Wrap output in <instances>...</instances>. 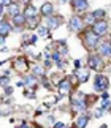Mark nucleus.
Here are the masks:
<instances>
[{"label":"nucleus","mask_w":111,"mask_h":128,"mask_svg":"<svg viewBox=\"0 0 111 128\" xmlns=\"http://www.w3.org/2000/svg\"><path fill=\"white\" fill-rule=\"evenodd\" d=\"M72 104L73 108L76 111H84L86 109V95L81 92H78V93H75V95H72Z\"/></svg>","instance_id":"2"},{"label":"nucleus","mask_w":111,"mask_h":128,"mask_svg":"<svg viewBox=\"0 0 111 128\" xmlns=\"http://www.w3.org/2000/svg\"><path fill=\"white\" fill-rule=\"evenodd\" d=\"M108 96H109L108 92H103V93H102V98H103V100H108Z\"/></svg>","instance_id":"34"},{"label":"nucleus","mask_w":111,"mask_h":128,"mask_svg":"<svg viewBox=\"0 0 111 128\" xmlns=\"http://www.w3.org/2000/svg\"><path fill=\"white\" fill-rule=\"evenodd\" d=\"M40 11H41L43 16H46V18H51L52 16V13H54V5L51 2H44L41 5V8H40Z\"/></svg>","instance_id":"10"},{"label":"nucleus","mask_w":111,"mask_h":128,"mask_svg":"<svg viewBox=\"0 0 111 128\" xmlns=\"http://www.w3.org/2000/svg\"><path fill=\"white\" fill-rule=\"evenodd\" d=\"M109 71H111V66H109Z\"/></svg>","instance_id":"39"},{"label":"nucleus","mask_w":111,"mask_h":128,"mask_svg":"<svg viewBox=\"0 0 111 128\" xmlns=\"http://www.w3.org/2000/svg\"><path fill=\"white\" fill-rule=\"evenodd\" d=\"M44 65H46V68H51V62L46 60V62H44Z\"/></svg>","instance_id":"37"},{"label":"nucleus","mask_w":111,"mask_h":128,"mask_svg":"<svg viewBox=\"0 0 111 128\" xmlns=\"http://www.w3.org/2000/svg\"><path fill=\"white\" fill-rule=\"evenodd\" d=\"M10 84V78L8 76H3V78H0V86H8Z\"/></svg>","instance_id":"26"},{"label":"nucleus","mask_w":111,"mask_h":128,"mask_svg":"<svg viewBox=\"0 0 111 128\" xmlns=\"http://www.w3.org/2000/svg\"><path fill=\"white\" fill-rule=\"evenodd\" d=\"M78 71V79L81 81V82H84V81H87L89 79V70L87 68H79V70H76Z\"/></svg>","instance_id":"13"},{"label":"nucleus","mask_w":111,"mask_h":128,"mask_svg":"<svg viewBox=\"0 0 111 128\" xmlns=\"http://www.w3.org/2000/svg\"><path fill=\"white\" fill-rule=\"evenodd\" d=\"M11 3V0H0V6H10Z\"/></svg>","instance_id":"28"},{"label":"nucleus","mask_w":111,"mask_h":128,"mask_svg":"<svg viewBox=\"0 0 111 128\" xmlns=\"http://www.w3.org/2000/svg\"><path fill=\"white\" fill-rule=\"evenodd\" d=\"M0 65H2V62H0Z\"/></svg>","instance_id":"40"},{"label":"nucleus","mask_w":111,"mask_h":128,"mask_svg":"<svg viewBox=\"0 0 111 128\" xmlns=\"http://www.w3.org/2000/svg\"><path fill=\"white\" fill-rule=\"evenodd\" d=\"M108 78L106 76H103V74H97L94 78V88L97 92H105L108 88Z\"/></svg>","instance_id":"4"},{"label":"nucleus","mask_w":111,"mask_h":128,"mask_svg":"<svg viewBox=\"0 0 111 128\" xmlns=\"http://www.w3.org/2000/svg\"><path fill=\"white\" fill-rule=\"evenodd\" d=\"M26 21H27V19L24 18V14H18V16H14V18H13V24H14L16 27L24 26V24H26Z\"/></svg>","instance_id":"17"},{"label":"nucleus","mask_w":111,"mask_h":128,"mask_svg":"<svg viewBox=\"0 0 111 128\" xmlns=\"http://www.w3.org/2000/svg\"><path fill=\"white\" fill-rule=\"evenodd\" d=\"M24 18L27 19H33V18H37V8L35 6H32V5H29V6L24 10Z\"/></svg>","instance_id":"12"},{"label":"nucleus","mask_w":111,"mask_h":128,"mask_svg":"<svg viewBox=\"0 0 111 128\" xmlns=\"http://www.w3.org/2000/svg\"><path fill=\"white\" fill-rule=\"evenodd\" d=\"M89 68L90 70H95V71H102L105 68V63L102 60V57L97 56V54H90L89 56Z\"/></svg>","instance_id":"3"},{"label":"nucleus","mask_w":111,"mask_h":128,"mask_svg":"<svg viewBox=\"0 0 111 128\" xmlns=\"http://www.w3.org/2000/svg\"><path fill=\"white\" fill-rule=\"evenodd\" d=\"M2 21H3V8L0 6V22H2Z\"/></svg>","instance_id":"36"},{"label":"nucleus","mask_w":111,"mask_h":128,"mask_svg":"<svg viewBox=\"0 0 111 128\" xmlns=\"http://www.w3.org/2000/svg\"><path fill=\"white\" fill-rule=\"evenodd\" d=\"M26 86H35V76L33 74H30V76H26V79L22 81Z\"/></svg>","instance_id":"21"},{"label":"nucleus","mask_w":111,"mask_h":128,"mask_svg":"<svg viewBox=\"0 0 111 128\" xmlns=\"http://www.w3.org/2000/svg\"><path fill=\"white\" fill-rule=\"evenodd\" d=\"M59 54H62V56H65V54H68V48L65 46V43L64 41H59Z\"/></svg>","instance_id":"20"},{"label":"nucleus","mask_w":111,"mask_h":128,"mask_svg":"<svg viewBox=\"0 0 111 128\" xmlns=\"http://www.w3.org/2000/svg\"><path fill=\"white\" fill-rule=\"evenodd\" d=\"M72 6L76 13H81L89 8V3H87V0H72Z\"/></svg>","instance_id":"9"},{"label":"nucleus","mask_w":111,"mask_h":128,"mask_svg":"<svg viewBox=\"0 0 111 128\" xmlns=\"http://www.w3.org/2000/svg\"><path fill=\"white\" fill-rule=\"evenodd\" d=\"M38 35L40 36H48L49 35V28L48 27H43V26L38 27Z\"/></svg>","instance_id":"23"},{"label":"nucleus","mask_w":111,"mask_h":128,"mask_svg":"<svg viewBox=\"0 0 111 128\" xmlns=\"http://www.w3.org/2000/svg\"><path fill=\"white\" fill-rule=\"evenodd\" d=\"M102 114H103V109H102V108H100V109H95V111H94V116H95V119L102 117Z\"/></svg>","instance_id":"27"},{"label":"nucleus","mask_w":111,"mask_h":128,"mask_svg":"<svg viewBox=\"0 0 111 128\" xmlns=\"http://www.w3.org/2000/svg\"><path fill=\"white\" fill-rule=\"evenodd\" d=\"M14 65H16L18 71H26L27 70V62L24 60V58H18V60L14 62Z\"/></svg>","instance_id":"18"},{"label":"nucleus","mask_w":111,"mask_h":128,"mask_svg":"<svg viewBox=\"0 0 111 128\" xmlns=\"http://www.w3.org/2000/svg\"><path fill=\"white\" fill-rule=\"evenodd\" d=\"M84 24H89V26H94V24H95V18L92 16V13L87 14V16L84 18Z\"/></svg>","instance_id":"22"},{"label":"nucleus","mask_w":111,"mask_h":128,"mask_svg":"<svg viewBox=\"0 0 111 128\" xmlns=\"http://www.w3.org/2000/svg\"><path fill=\"white\" fill-rule=\"evenodd\" d=\"M75 68H76V70H79V68H81V60H75Z\"/></svg>","instance_id":"31"},{"label":"nucleus","mask_w":111,"mask_h":128,"mask_svg":"<svg viewBox=\"0 0 111 128\" xmlns=\"http://www.w3.org/2000/svg\"><path fill=\"white\" fill-rule=\"evenodd\" d=\"M10 30H11V26L7 22V21H2L0 22V35H3V36H7Z\"/></svg>","instance_id":"14"},{"label":"nucleus","mask_w":111,"mask_h":128,"mask_svg":"<svg viewBox=\"0 0 111 128\" xmlns=\"http://www.w3.org/2000/svg\"><path fill=\"white\" fill-rule=\"evenodd\" d=\"M3 44H5V36L0 35V46H3Z\"/></svg>","instance_id":"35"},{"label":"nucleus","mask_w":111,"mask_h":128,"mask_svg":"<svg viewBox=\"0 0 111 128\" xmlns=\"http://www.w3.org/2000/svg\"><path fill=\"white\" fill-rule=\"evenodd\" d=\"M37 24H38V16L33 18V19H29V27H30V28L37 27Z\"/></svg>","instance_id":"25"},{"label":"nucleus","mask_w":111,"mask_h":128,"mask_svg":"<svg viewBox=\"0 0 111 128\" xmlns=\"http://www.w3.org/2000/svg\"><path fill=\"white\" fill-rule=\"evenodd\" d=\"M60 2H62V3H65V2H67V0H60Z\"/></svg>","instance_id":"38"},{"label":"nucleus","mask_w":111,"mask_h":128,"mask_svg":"<svg viewBox=\"0 0 111 128\" xmlns=\"http://www.w3.org/2000/svg\"><path fill=\"white\" fill-rule=\"evenodd\" d=\"M52 60H56V62H60V54L57 52V51H56V52H52Z\"/></svg>","instance_id":"29"},{"label":"nucleus","mask_w":111,"mask_h":128,"mask_svg":"<svg viewBox=\"0 0 111 128\" xmlns=\"http://www.w3.org/2000/svg\"><path fill=\"white\" fill-rule=\"evenodd\" d=\"M98 35H95V33L92 30H89V32H86V35H84V46L87 51H94V49H97L98 46Z\"/></svg>","instance_id":"1"},{"label":"nucleus","mask_w":111,"mask_h":128,"mask_svg":"<svg viewBox=\"0 0 111 128\" xmlns=\"http://www.w3.org/2000/svg\"><path fill=\"white\" fill-rule=\"evenodd\" d=\"M109 104H111V103H109L108 100H105V101H103V104H102V109H103V111H105V109H108Z\"/></svg>","instance_id":"30"},{"label":"nucleus","mask_w":111,"mask_h":128,"mask_svg":"<svg viewBox=\"0 0 111 128\" xmlns=\"http://www.w3.org/2000/svg\"><path fill=\"white\" fill-rule=\"evenodd\" d=\"M5 93H7V95H11V93H13V88L11 87H7V88H5Z\"/></svg>","instance_id":"33"},{"label":"nucleus","mask_w":111,"mask_h":128,"mask_svg":"<svg viewBox=\"0 0 111 128\" xmlns=\"http://www.w3.org/2000/svg\"><path fill=\"white\" fill-rule=\"evenodd\" d=\"M92 16L95 18V21H102L103 16H106V13H105V10H95L92 13Z\"/></svg>","instance_id":"19"},{"label":"nucleus","mask_w":111,"mask_h":128,"mask_svg":"<svg viewBox=\"0 0 111 128\" xmlns=\"http://www.w3.org/2000/svg\"><path fill=\"white\" fill-rule=\"evenodd\" d=\"M7 11L11 14L13 18L18 16V14H19V3H11L10 6H7Z\"/></svg>","instance_id":"16"},{"label":"nucleus","mask_w":111,"mask_h":128,"mask_svg":"<svg viewBox=\"0 0 111 128\" xmlns=\"http://www.w3.org/2000/svg\"><path fill=\"white\" fill-rule=\"evenodd\" d=\"M97 51H98V54H100L102 57H109V56H111V43H109V41H102V43H98Z\"/></svg>","instance_id":"7"},{"label":"nucleus","mask_w":111,"mask_h":128,"mask_svg":"<svg viewBox=\"0 0 111 128\" xmlns=\"http://www.w3.org/2000/svg\"><path fill=\"white\" fill-rule=\"evenodd\" d=\"M60 26V18H48V28H57Z\"/></svg>","instance_id":"15"},{"label":"nucleus","mask_w":111,"mask_h":128,"mask_svg":"<svg viewBox=\"0 0 111 128\" xmlns=\"http://www.w3.org/2000/svg\"><path fill=\"white\" fill-rule=\"evenodd\" d=\"M68 27H70V30H73V32H79L81 28L84 27V21H83V18L81 16H78V14H75V16L70 18V21H68Z\"/></svg>","instance_id":"6"},{"label":"nucleus","mask_w":111,"mask_h":128,"mask_svg":"<svg viewBox=\"0 0 111 128\" xmlns=\"http://www.w3.org/2000/svg\"><path fill=\"white\" fill-rule=\"evenodd\" d=\"M33 73H35V74H38V76H43V74H44V70H43L40 65H35V66H33Z\"/></svg>","instance_id":"24"},{"label":"nucleus","mask_w":111,"mask_h":128,"mask_svg":"<svg viewBox=\"0 0 111 128\" xmlns=\"http://www.w3.org/2000/svg\"><path fill=\"white\" fill-rule=\"evenodd\" d=\"M89 122V117L86 114H79L76 117V120H75V128H86V125H87Z\"/></svg>","instance_id":"11"},{"label":"nucleus","mask_w":111,"mask_h":128,"mask_svg":"<svg viewBox=\"0 0 111 128\" xmlns=\"http://www.w3.org/2000/svg\"><path fill=\"white\" fill-rule=\"evenodd\" d=\"M92 32L95 33V35H98V36L106 35V32H108V22L105 21V19H102V21H95V24L92 26Z\"/></svg>","instance_id":"5"},{"label":"nucleus","mask_w":111,"mask_h":128,"mask_svg":"<svg viewBox=\"0 0 111 128\" xmlns=\"http://www.w3.org/2000/svg\"><path fill=\"white\" fill-rule=\"evenodd\" d=\"M65 124H62V122H57V124H54V128H64Z\"/></svg>","instance_id":"32"},{"label":"nucleus","mask_w":111,"mask_h":128,"mask_svg":"<svg viewBox=\"0 0 111 128\" xmlns=\"http://www.w3.org/2000/svg\"><path fill=\"white\" fill-rule=\"evenodd\" d=\"M59 92H60V95H68L72 92V82L68 81V78H65V79L59 82Z\"/></svg>","instance_id":"8"}]
</instances>
